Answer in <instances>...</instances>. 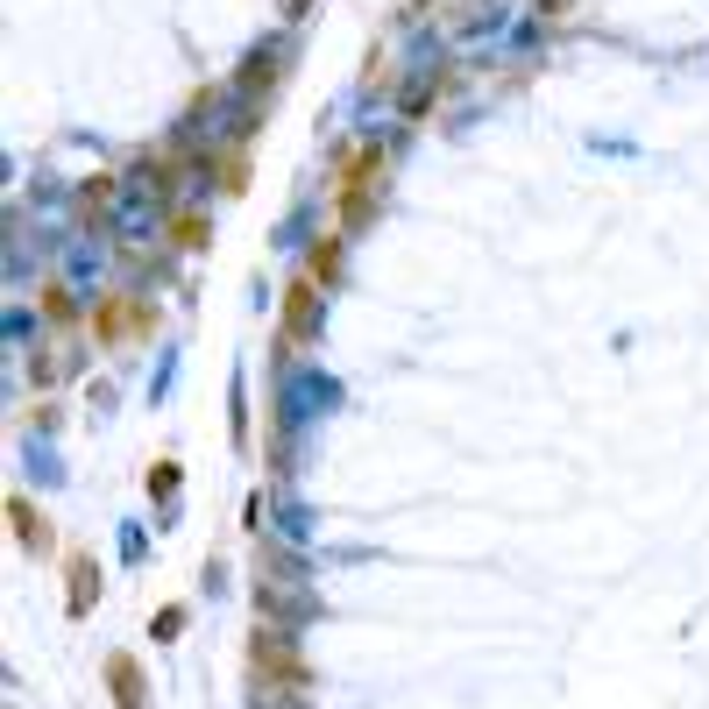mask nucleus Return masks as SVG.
Segmentation results:
<instances>
[{
	"mask_svg": "<svg viewBox=\"0 0 709 709\" xmlns=\"http://www.w3.org/2000/svg\"><path fill=\"white\" fill-rule=\"evenodd\" d=\"M114 681H121V709H142V681H135L128 660H114Z\"/></svg>",
	"mask_w": 709,
	"mask_h": 709,
	"instance_id": "nucleus-2",
	"label": "nucleus"
},
{
	"mask_svg": "<svg viewBox=\"0 0 709 709\" xmlns=\"http://www.w3.org/2000/svg\"><path fill=\"white\" fill-rule=\"evenodd\" d=\"M284 320H291V341H305L312 327H320V291H312V277L291 284V312H284Z\"/></svg>",
	"mask_w": 709,
	"mask_h": 709,
	"instance_id": "nucleus-1",
	"label": "nucleus"
}]
</instances>
